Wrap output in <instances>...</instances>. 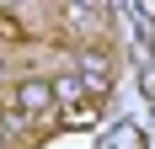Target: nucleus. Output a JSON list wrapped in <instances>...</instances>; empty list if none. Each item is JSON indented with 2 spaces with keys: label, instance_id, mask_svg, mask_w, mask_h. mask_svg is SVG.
<instances>
[{
  "label": "nucleus",
  "instance_id": "obj_1",
  "mask_svg": "<svg viewBox=\"0 0 155 149\" xmlns=\"http://www.w3.org/2000/svg\"><path fill=\"white\" fill-rule=\"evenodd\" d=\"M54 85L48 80H16L11 85V112L16 117H43V112H54Z\"/></svg>",
  "mask_w": 155,
  "mask_h": 149
}]
</instances>
